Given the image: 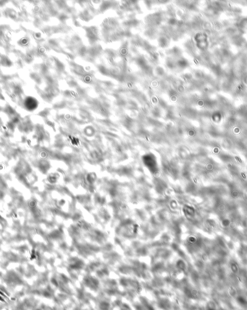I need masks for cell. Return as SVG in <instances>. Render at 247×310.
<instances>
[{
  "instance_id": "6da1fadb",
  "label": "cell",
  "mask_w": 247,
  "mask_h": 310,
  "mask_svg": "<svg viewBox=\"0 0 247 310\" xmlns=\"http://www.w3.org/2000/svg\"><path fill=\"white\" fill-rule=\"evenodd\" d=\"M143 161L145 163V166L148 168L152 174H155L158 172V164L157 161L155 160V157L152 154H147L143 157Z\"/></svg>"
}]
</instances>
